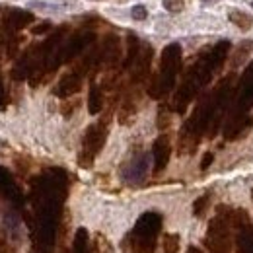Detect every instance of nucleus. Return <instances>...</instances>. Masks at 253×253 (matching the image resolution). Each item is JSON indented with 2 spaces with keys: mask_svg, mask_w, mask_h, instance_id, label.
<instances>
[{
  "mask_svg": "<svg viewBox=\"0 0 253 253\" xmlns=\"http://www.w3.org/2000/svg\"><path fill=\"white\" fill-rule=\"evenodd\" d=\"M130 16H132V20L142 22V20H146V18H148V10H146V6H144V4H134V6L130 8Z\"/></svg>",
  "mask_w": 253,
  "mask_h": 253,
  "instance_id": "12",
  "label": "nucleus"
},
{
  "mask_svg": "<svg viewBox=\"0 0 253 253\" xmlns=\"http://www.w3.org/2000/svg\"><path fill=\"white\" fill-rule=\"evenodd\" d=\"M209 203H211V195H209V193H207V195H203V197H199V199L195 201V205H193V214H195L197 218H201V216L207 212Z\"/></svg>",
  "mask_w": 253,
  "mask_h": 253,
  "instance_id": "11",
  "label": "nucleus"
},
{
  "mask_svg": "<svg viewBox=\"0 0 253 253\" xmlns=\"http://www.w3.org/2000/svg\"><path fill=\"white\" fill-rule=\"evenodd\" d=\"M109 121H111V115L107 113L105 117H101L97 123L90 125L84 132V138H82V152L78 156V164L80 168H92L94 166L95 156L101 152L105 140H107V132H109Z\"/></svg>",
  "mask_w": 253,
  "mask_h": 253,
  "instance_id": "4",
  "label": "nucleus"
},
{
  "mask_svg": "<svg viewBox=\"0 0 253 253\" xmlns=\"http://www.w3.org/2000/svg\"><path fill=\"white\" fill-rule=\"evenodd\" d=\"M179 63H181V47L177 43H171L164 49L162 53V61H160V72L154 78V82L148 88V94L152 97H164L168 94L177 78V70H179Z\"/></svg>",
  "mask_w": 253,
  "mask_h": 253,
  "instance_id": "2",
  "label": "nucleus"
},
{
  "mask_svg": "<svg viewBox=\"0 0 253 253\" xmlns=\"http://www.w3.org/2000/svg\"><path fill=\"white\" fill-rule=\"evenodd\" d=\"M148 169H150V154L142 152V154L134 156L123 168L121 177H123V181L128 183V185H138V183H142L146 179Z\"/></svg>",
  "mask_w": 253,
  "mask_h": 253,
  "instance_id": "5",
  "label": "nucleus"
},
{
  "mask_svg": "<svg viewBox=\"0 0 253 253\" xmlns=\"http://www.w3.org/2000/svg\"><path fill=\"white\" fill-rule=\"evenodd\" d=\"M0 253H12V252H10V248H8V246H6L2 240H0Z\"/></svg>",
  "mask_w": 253,
  "mask_h": 253,
  "instance_id": "17",
  "label": "nucleus"
},
{
  "mask_svg": "<svg viewBox=\"0 0 253 253\" xmlns=\"http://www.w3.org/2000/svg\"><path fill=\"white\" fill-rule=\"evenodd\" d=\"M103 109V88L92 80L90 84V94H88V111L92 115H97Z\"/></svg>",
  "mask_w": 253,
  "mask_h": 253,
  "instance_id": "8",
  "label": "nucleus"
},
{
  "mask_svg": "<svg viewBox=\"0 0 253 253\" xmlns=\"http://www.w3.org/2000/svg\"><path fill=\"white\" fill-rule=\"evenodd\" d=\"M53 26H51V22H43V24H39V26H33L32 28V33L33 35H43L45 32H49Z\"/></svg>",
  "mask_w": 253,
  "mask_h": 253,
  "instance_id": "15",
  "label": "nucleus"
},
{
  "mask_svg": "<svg viewBox=\"0 0 253 253\" xmlns=\"http://www.w3.org/2000/svg\"><path fill=\"white\" fill-rule=\"evenodd\" d=\"M82 82H84V76H82L78 70H74V68H72L68 74H64L63 78H61V82L57 84V88H55V95H59V97H70L72 94L80 92Z\"/></svg>",
  "mask_w": 253,
  "mask_h": 253,
  "instance_id": "7",
  "label": "nucleus"
},
{
  "mask_svg": "<svg viewBox=\"0 0 253 253\" xmlns=\"http://www.w3.org/2000/svg\"><path fill=\"white\" fill-rule=\"evenodd\" d=\"M252 8H253V0H252Z\"/></svg>",
  "mask_w": 253,
  "mask_h": 253,
  "instance_id": "20",
  "label": "nucleus"
},
{
  "mask_svg": "<svg viewBox=\"0 0 253 253\" xmlns=\"http://www.w3.org/2000/svg\"><path fill=\"white\" fill-rule=\"evenodd\" d=\"M228 20H230L236 28H240L242 32H250L253 26L252 16H250L248 12H244V10H238V8H234V10L228 12Z\"/></svg>",
  "mask_w": 253,
  "mask_h": 253,
  "instance_id": "9",
  "label": "nucleus"
},
{
  "mask_svg": "<svg viewBox=\"0 0 253 253\" xmlns=\"http://www.w3.org/2000/svg\"><path fill=\"white\" fill-rule=\"evenodd\" d=\"M61 2H72V0H61Z\"/></svg>",
  "mask_w": 253,
  "mask_h": 253,
  "instance_id": "19",
  "label": "nucleus"
},
{
  "mask_svg": "<svg viewBox=\"0 0 253 253\" xmlns=\"http://www.w3.org/2000/svg\"><path fill=\"white\" fill-rule=\"evenodd\" d=\"M152 156H154V175H158L160 171L166 169L169 156H171V144H169V136L168 134H160L158 138L154 140Z\"/></svg>",
  "mask_w": 253,
  "mask_h": 253,
  "instance_id": "6",
  "label": "nucleus"
},
{
  "mask_svg": "<svg viewBox=\"0 0 253 253\" xmlns=\"http://www.w3.org/2000/svg\"><path fill=\"white\" fill-rule=\"evenodd\" d=\"M252 195H253V193H252Z\"/></svg>",
  "mask_w": 253,
  "mask_h": 253,
  "instance_id": "21",
  "label": "nucleus"
},
{
  "mask_svg": "<svg viewBox=\"0 0 253 253\" xmlns=\"http://www.w3.org/2000/svg\"><path fill=\"white\" fill-rule=\"evenodd\" d=\"M203 2H205V4H209V2H212V0H203Z\"/></svg>",
  "mask_w": 253,
  "mask_h": 253,
  "instance_id": "18",
  "label": "nucleus"
},
{
  "mask_svg": "<svg viewBox=\"0 0 253 253\" xmlns=\"http://www.w3.org/2000/svg\"><path fill=\"white\" fill-rule=\"evenodd\" d=\"M179 252V236L177 234H166L164 236V253Z\"/></svg>",
  "mask_w": 253,
  "mask_h": 253,
  "instance_id": "10",
  "label": "nucleus"
},
{
  "mask_svg": "<svg viewBox=\"0 0 253 253\" xmlns=\"http://www.w3.org/2000/svg\"><path fill=\"white\" fill-rule=\"evenodd\" d=\"M162 230V214L144 212L123 240L125 253H154Z\"/></svg>",
  "mask_w": 253,
  "mask_h": 253,
  "instance_id": "1",
  "label": "nucleus"
},
{
  "mask_svg": "<svg viewBox=\"0 0 253 253\" xmlns=\"http://www.w3.org/2000/svg\"><path fill=\"white\" fill-rule=\"evenodd\" d=\"M162 4H164V8H166L168 12H171V14H177V12H181V10L185 8L183 0H162Z\"/></svg>",
  "mask_w": 253,
  "mask_h": 253,
  "instance_id": "13",
  "label": "nucleus"
},
{
  "mask_svg": "<svg viewBox=\"0 0 253 253\" xmlns=\"http://www.w3.org/2000/svg\"><path fill=\"white\" fill-rule=\"evenodd\" d=\"M8 107V95L4 88V80H2V70H0V111H4Z\"/></svg>",
  "mask_w": 253,
  "mask_h": 253,
  "instance_id": "14",
  "label": "nucleus"
},
{
  "mask_svg": "<svg viewBox=\"0 0 253 253\" xmlns=\"http://www.w3.org/2000/svg\"><path fill=\"white\" fill-rule=\"evenodd\" d=\"M212 162H214V154H212V152H207V154L203 156V160H201V169H207Z\"/></svg>",
  "mask_w": 253,
  "mask_h": 253,
  "instance_id": "16",
  "label": "nucleus"
},
{
  "mask_svg": "<svg viewBox=\"0 0 253 253\" xmlns=\"http://www.w3.org/2000/svg\"><path fill=\"white\" fill-rule=\"evenodd\" d=\"M232 228H234V211L220 205L216 216L209 222L205 244L211 253H230L232 246Z\"/></svg>",
  "mask_w": 253,
  "mask_h": 253,
  "instance_id": "3",
  "label": "nucleus"
}]
</instances>
